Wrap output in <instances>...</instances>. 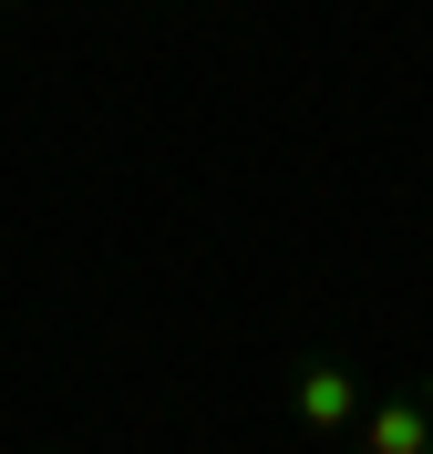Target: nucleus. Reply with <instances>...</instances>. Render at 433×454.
<instances>
[{
  "instance_id": "f03ea898",
  "label": "nucleus",
  "mask_w": 433,
  "mask_h": 454,
  "mask_svg": "<svg viewBox=\"0 0 433 454\" xmlns=\"http://www.w3.org/2000/svg\"><path fill=\"white\" fill-rule=\"evenodd\" d=\"M351 444H361V454H433V382H423V393H392V403H372Z\"/></svg>"
},
{
  "instance_id": "20e7f679",
  "label": "nucleus",
  "mask_w": 433,
  "mask_h": 454,
  "mask_svg": "<svg viewBox=\"0 0 433 454\" xmlns=\"http://www.w3.org/2000/svg\"><path fill=\"white\" fill-rule=\"evenodd\" d=\"M0 11H21V0H0Z\"/></svg>"
},
{
  "instance_id": "7ed1b4c3",
  "label": "nucleus",
  "mask_w": 433,
  "mask_h": 454,
  "mask_svg": "<svg viewBox=\"0 0 433 454\" xmlns=\"http://www.w3.org/2000/svg\"><path fill=\"white\" fill-rule=\"evenodd\" d=\"M330 454H361V444H330Z\"/></svg>"
},
{
  "instance_id": "f257e3e1",
  "label": "nucleus",
  "mask_w": 433,
  "mask_h": 454,
  "mask_svg": "<svg viewBox=\"0 0 433 454\" xmlns=\"http://www.w3.org/2000/svg\"><path fill=\"white\" fill-rule=\"evenodd\" d=\"M289 413H299V434H320V444H351L361 434V413H372V393H361V372L351 362H299L289 372Z\"/></svg>"
}]
</instances>
